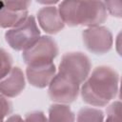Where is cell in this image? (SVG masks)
Wrapping results in <instances>:
<instances>
[{
  "mask_svg": "<svg viewBox=\"0 0 122 122\" xmlns=\"http://www.w3.org/2000/svg\"><path fill=\"white\" fill-rule=\"evenodd\" d=\"M37 20L42 30L51 34L59 32L65 26L58 9L54 6H45L40 9L37 12Z\"/></svg>",
  "mask_w": 122,
  "mask_h": 122,
  "instance_id": "obj_10",
  "label": "cell"
},
{
  "mask_svg": "<svg viewBox=\"0 0 122 122\" xmlns=\"http://www.w3.org/2000/svg\"><path fill=\"white\" fill-rule=\"evenodd\" d=\"M40 38V30L33 16L28 17L15 26L8 30L5 33L7 43L15 51H26L30 48Z\"/></svg>",
  "mask_w": 122,
  "mask_h": 122,
  "instance_id": "obj_3",
  "label": "cell"
},
{
  "mask_svg": "<svg viewBox=\"0 0 122 122\" xmlns=\"http://www.w3.org/2000/svg\"><path fill=\"white\" fill-rule=\"evenodd\" d=\"M82 38L87 50L95 54H104L112 46V34L104 26L87 28L82 32Z\"/></svg>",
  "mask_w": 122,
  "mask_h": 122,
  "instance_id": "obj_7",
  "label": "cell"
},
{
  "mask_svg": "<svg viewBox=\"0 0 122 122\" xmlns=\"http://www.w3.org/2000/svg\"><path fill=\"white\" fill-rule=\"evenodd\" d=\"M12 68V58L10 54L0 48V80L5 77Z\"/></svg>",
  "mask_w": 122,
  "mask_h": 122,
  "instance_id": "obj_14",
  "label": "cell"
},
{
  "mask_svg": "<svg viewBox=\"0 0 122 122\" xmlns=\"http://www.w3.org/2000/svg\"><path fill=\"white\" fill-rule=\"evenodd\" d=\"M106 10H108L112 16L121 17L122 15V0L106 1L104 2Z\"/></svg>",
  "mask_w": 122,
  "mask_h": 122,
  "instance_id": "obj_16",
  "label": "cell"
},
{
  "mask_svg": "<svg viewBox=\"0 0 122 122\" xmlns=\"http://www.w3.org/2000/svg\"><path fill=\"white\" fill-rule=\"evenodd\" d=\"M105 122H121V103L114 101L107 108V119Z\"/></svg>",
  "mask_w": 122,
  "mask_h": 122,
  "instance_id": "obj_15",
  "label": "cell"
},
{
  "mask_svg": "<svg viewBox=\"0 0 122 122\" xmlns=\"http://www.w3.org/2000/svg\"><path fill=\"white\" fill-rule=\"evenodd\" d=\"M12 110V105L10 100L4 95L0 94V122H3L4 118L7 117Z\"/></svg>",
  "mask_w": 122,
  "mask_h": 122,
  "instance_id": "obj_17",
  "label": "cell"
},
{
  "mask_svg": "<svg viewBox=\"0 0 122 122\" xmlns=\"http://www.w3.org/2000/svg\"><path fill=\"white\" fill-rule=\"evenodd\" d=\"M24 122H49L44 112L40 111H34L28 112L25 116Z\"/></svg>",
  "mask_w": 122,
  "mask_h": 122,
  "instance_id": "obj_18",
  "label": "cell"
},
{
  "mask_svg": "<svg viewBox=\"0 0 122 122\" xmlns=\"http://www.w3.org/2000/svg\"><path fill=\"white\" fill-rule=\"evenodd\" d=\"M58 11L64 24L74 26H100L107 19V10L101 1H63Z\"/></svg>",
  "mask_w": 122,
  "mask_h": 122,
  "instance_id": "obj_2",
  "label": "cell"
},
{
  "mask_svg": "<svg viewBox=\"0 0 122 122\" xmlns=\"http://www.w3.org/2000/svg\"><path fill=\"white\" fill-rule=\"evenodd\" d=\"M76 122H104V113L98 109L84 107L79 110Z\"/></svg>",
  "mask_w": 122,
  "mask_h": 122,
  "instance_id": "obj_13",
  "label": "cell"
},
{
  "mask_svg": "<svg viewBox=\"0 0 122 122\" xmlns=\"http://www.w3.org/2000/svg\"><path fill=\"white\" fill-rule=\"evenodd\" d=\"M28 17V10H11L0 2V27L14 28Z\"/></svg>",
  "mask_w": 122,
  "mask_h": 122,
  "instance_id": "obj_11",
  "label": "cell"
},
{
  "mask_svg": "<svg viewBox=\"0 0 122 122\" xmlns=\"http://www.w3.org/2000/svg\"><path fill=\"white\" fill-rule=\"evenodd\" d=\"M118 87L119 76L116 71L108 66H99L84 81L80 93L86 103L103 107L116 96Z\"/></svg>",
  "mask_w": 122,
  "mask_h": 122,
  "instance_id": "obj_1",
  "label": "cell"
},
{
  "mask_svg": "<svg viewBox=\"0 0 122 122\" xmlns=\"http://www.w3.org/2000/svg\"><path fill=\"white\" fill-rule=\"evenodd\" d=\"M58 54L56 42L51 36H40V38L28 50L23 51V59L27 66H39L53 63Z\"/></svg>",
  "mask_w": 122,
  "mask_h": 122,
  "instance_id": "obj_5",
  "label": "cell"
},
{
  "mask_svg": "<svg viewBox=\"0 0 122 122\" xmlns=\"http://www.w3.org/2000/svg\"><path fill=\"white\" fill-rule=\"evenodd\" d=\"M91 68V61L86 54L76 51L67 52L62 56L57 72L81 85L90 75Z\"/></svg>",
  "mask_w": 122,
  "mask_h": 122,
  "instance_id": "obj_4",
  "label": "cell"
},
{
  "mask_svg": "<svg viewBox=\"0 0 122 122\" xmlns=\"http://www.w3.org/2000/svg\"><path fill=\"white\" fill-rule=\"evenodd\" d=\"M80 85L69 77L57 72L49 84V97L58 104H70L73 102L79 93Z\"/></svg>",
  "mask_w": 122,
  "mask_h": 122,
  "instance_id": "obj_6",
  "label": "cell"
},
{
  "mask_svg": "<svg viewBox=\"0 0 122 122\" xmlns=\"http://www.w3.org/2000/svg\"><path fill=\"white\" fill-rule=\"evenodd\" d=\"M26 86L25 75L19 67H12L10 72L0 80V94L5 97L19 95Z\"/></svg>",
  "mask_w": 122,
  "mask_h": 122,
  "instance_id": "obj_8",
  "label": "cell"
},
{
  "mask_svg": "<svg viewBox=\"0 0 122 122\" xmlns=\"http://www.w3.org/2000/svg\"><path fill=\"white\" fill-rule=\"evenodd\" d=\"M55 73L56 69L53 63L39 66H27L26 70V77L29 83L36 88H45L49 86Z\"/></svg>",
  "mask_w": 122,
  "mask_h": 122,
  "instance_id": "obj_9",
  "label": "cell"
},
{
  "mask_svg": "<svg viewBox=\"0 0 122 122\" xmlns=\"http://www.w3.org/2000/svg\"><path fill=\"white\" fill-rule=\"evenodd\" d=\"M49 122H74L75 115L66 104L55 103L49 109Z\"/></svg>",
  "mask_w": 122,
  "mask_h": 122,
  "instance_id": "obj_12",
  "label": "cell"
},
{
  "mask_svg": "<svg viewBox=\"0 0 122 122\" xmlns=\"http://www.w3.org/2000/svg\"><path fill=\"white\" fill-rule=\"evenodd\" d=\"M4 122H24V120L21 118L20 115L13 114V115H10L9 118H7V120Z\"/></svg>",
  "mask_w": 122,
  "mask_h": 122,
  "instance_id": "obj_19",
  "label": "cell"
}]
</instances>
